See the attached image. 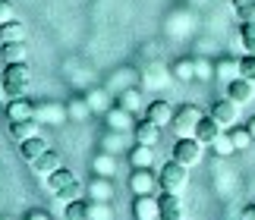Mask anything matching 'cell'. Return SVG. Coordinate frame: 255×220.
<instances>
[{"label": "cell", "mask_w": 255, "mask_h": 220, "mask_svg": "<svg viewBox=\"0 0 255 220\" xmlns=\"http://www.w3.org/2000/svg\"><path fill=\"white\" fill-rule=\"evenodd\" d=\"M189 167H183L180 161H167L158 173V183H161V192H170V195H183L186 183H189Z\"/></svg>", "instance_id": "1"}, {"label": "cell", "mask_w": 255, "mask_h": 220, "mask_svg": "<svg viewBox=\"0 0 255 220\" xmlns=\"http://www.w3.org/2000/svg\"><path fill=\"white\" fill-rule=\"evenodd\" d=\"M3 79H6L9 98H25L28 88H32V69H28V63H6Z\"/></svg>", "instance_id": "2"}, {"label": "cell", "mask_w": 255, "mask_h": 220, "mask_svg": "<svg viewBox=\"0 0 255 220\" xmlns=\"http://www.w3.org/2000/svg\"><path fill=\"white\" fill-rule=\"evenodd\" d=\"M205 113L195 104H180L176 107V113H173V132H176V138H186V135H195V126H199V119H202Z\"/></svg>", "instance_id": "3"}, {"label": "cell", "mask_w": 255, "mask_h": 220, "mask_svg": "<svg viewBox=\"0 0 255 220\" xmlns=\"http://www.w3.org/2000/svg\"><path fill=\"white\" fill-rule=\"evenodd\" d=\"M202 154H205V145H202L195 135L176 138V145H173V161H180L183 167H195V164L202 161Z\"/></svg>", "instance_id": "4"}, {"label": "cell", "mask_w": 255, "mask_h": 220, "mask_svg": "<svg viewBox=\"0 0 255 220\" xmlns=\"http://www.w3.org/2000/svg\"><path fill=\"white\" fill-rule=\"evenodd\" d=\"M66 116H70V113H66V104H57V101H41V104H35V119H38L41 126H60Z\"/></svg>", "instance_id": "5"}, {"label": "cell", "mask_w": 255, "mask_h": 220, "mask_svg": "<svg viewBox=\"0 0 255 220\" xmlns=\"http://www.w3.org/2000/svg\"><path fill=\"white\" fill-rule=\"evenodd\" d=\"M208 116L218 119L221 129H230V126H237V119H240V104H233L230 98H224V101H214L211 110H208Z\"/></svg>", "instance_id": "6"}, {"label": "cell", "mask_w": 255, "mask_h": 220, "mask_svg": "<svg viewBox=\"0 0 255 220\" xmlns=\"http://www.w3.org/2000/svg\"><path fill=\"white\" fill-rule=\"evenodd\" d=\"M129 189H132V195H154L161 189V183H158V176L151 173V167H145V170H132Z\"/></svg>", "instance_id": "7"}, {"label": "cell", "mask_w": 255, "mask_h": 220, "mask_svg": "<svg viewBox=\"0 0 255 220\" xmlns=\"http://www.w3.org/2000/svg\"><path fill=\"white\" fill-rule=\"evenodd\" d=\"M132 217L135 220H161L158 195H135L132 198Z\"/></svg>", "instance_id": "8"}, {"label": "cell", "mask_w": 255, "mask_h": 220, "mask_svg": "<svg viewBox=\"0 0 255 220\" xmlns=\"http://www.w3.org/2000/svg\"><path fill=\"white\" fill-rule=\"evenodd\" d=\"M227 98H230V101L233 104H249L252 101V98H255V82H249V79H233V82H227Z\"/></svg>", "instance_id": "9"}, {"label": "cell", "mask_w": 255, "mask_h": 220, "mask_svg": "<svg viewBox=\"0 0 255 220\" xmlns=\"http://www.w3.org/2000/svg\"><path fill=\"white\" fill-rule=\"evenodd\" d=\"M107 126H111L114 132H132V129H135L132 110H126V107H107Z\"/></svg>", "instance_id": "10"}, {"label": "cell", "mask_w": 255, "mask_h": 220, "mask_svg": "<svg viewBox=\"0 0 255 220\" xmlns=\"http://www.w3.org/2000/svg\"><path fill=\"white\" fill-rule=\"evenodd\" d=\"M35 116V104L28 98H9L6 101V119L9 123H19V119H32Z\"/></svg>", "instance_id": "11"}, {"label": "cell", "mask_w": 255, "mask_h": 220, "mask_svg": "<svg viewBox=\"0 0 255 220\" xmlns=\"http://www.w3.org/2000/svg\"><path fill=\"white\" fill-rule=\"evenodd\" d=\"M132 135H135V142L139 145H158V138H161V126L158 123H151L148 116L145 119H139V123H135V129H132Z\"/></svg>", "instance_id": "12"}, {"label": "cell", "mask_w": 255, "mask_h": 220, "mask_svg": "<svg viewBox=\"0 0 255 220\" xmlns=\"http://www.w3.org/2000/svg\"><path fill=\"white\" fill-rule=\"evenodd\" d=\"M173 113H176V110H173L167 101H161V98H158V101H151L148 107H145V116H148L151 123H158L161 129L173 123Z\"/></svg>", "instance_id": "13"}, {"label": "cell", "mask_w": 255, "mask_h": 220, "mask_svg": "<svg viewBox=\"0 0 255 220\" xmlns=\"http://www.w3.org/2000/svg\"><path fill=\"white\" fill-rule=\"evenodd\" d=\"M32 135H41V123L32 116V119H19V123H9V138L19 145V142H25V138H32Z\"/></svg>", "instance_id": "14"}, {"label": "cell", "mask_w": 255, "mask_h": 220, "mask_svg": "<svg viewBox=\"0 0 255 220\" xmlns=\"http://www.w3.org/2000/svg\"><path fill=\"white\" fill-rule=\"evenodd\" d=\"M158 202H161V220H183V202H180V195L161 192Z\"/></svg>", "instance_id": "15"}, {"label": "cell", "mask_w": 255, "mask_h": 220, "mask_svg": "<svg viewBox=\"0 0 255 220\" xmlns=\"http://www.w3.org/2000/svg\"><path fill=\"white\" fill-rule=\"evenodd\" d=\"M60 167H63L60 154H57V151H51V148H47V151H44L41 157H35V161H32V170H35L38 176H51L54 170H60Z\"/></svg>", "instance_id": "16"}, {"label": "cell", "mask_w": 255, "mask_h": 220, "mask_svg": "<svg viewBox=\"0 0 255 220\" xmlns=\"http://www.w3.org/2000/svg\"><path fill=\"white\" fill-rule=\"evenodd\" d=\"M214 76H218L221 82H233V79H240V76H243L240 60H237V57H221L218 63H214Z\"/></svg>", "instance_id": "17"}, {"label": "cell", "mask_w": 255, "mask_h": 220, "mask_svg": "<svg viewBox=\"0 0 255 220\" xmlns=\"http://www.w3.org/2000/svg\"><path fill=\"white\" fill-rule=\"evenodd\" d=\"M111 198H114L111 176H98L88 183V202H111Z\"/></svg>", "instance_id": "18"}, {"label": "cell", "mask_w": 255, "mask_h": 220, "mask_svg": "<svg viewBox=\"0 0 255 220\" xmlns=\"http://www.w3.org/2000/svg\"><path fill=\"white\" fill-rule=\"evenodd\" d=\"M221 132H224L221 123H218V119H211V116H202V119H199V126H195V138H199L202 145H211Z\"/></svg>", "instance_id": "19"}, {"label": "cell", "mask_w": 255, "mask_h": 220, "mask_svg": "<svg viewBox=\"0 0 255 220\" xmlns=\"http://www.w3.org/2000/svg\"><path fill=\"white\" fill-rule=\"evenodd\" d=\"M47 151V142L41 135H32V138H25V142H19V154H22V161H28L32 164L35 157H41Z\"/></svg>", "instance_id": "20"}, {"label": "cell", "mask_w": 255, "mask_h": 220, "mask_svg": "<svg viewBox=\"0 0 255 220\" xmlns=\"http://www.w3.org/2000/svg\"><path fill=\"white\" fill-rule=\"evenodd\" d=\"M0 57H3L6 63H25L28 47H25V41H6V44H0Z\"/></svg>", "instance_id": "21"}, {"label": "cell", "mask_w": 255, "mask_h": 220, "mask_svg": "<svg viewBox=\"0 0 255 220\" xmlns=\"http://www.w3.org/2000/svg\"><path fill=\"white\" fill-rule=\"evenodd\" d=\"M25 35H28V28L19 22V19H9V22L0 25V44H6V41H25Z\"/></svg>", "instance_id": "22"}, {"label": "cell", "mask_w": 255, "mask_h": 220, "mask_svg": "<svg viewBox=\"0 0 255 220\" xmlns=\"http://www.w3.org/2000/svg\"><path fill=\"white\" fill-rule=\"evenodd\" d=\"M73 179H76V176H73V170L60 167V170H54L51 176H44V186L51 189V192H60V189H66V186L73 183Z\"/></svg>", "instance_id": "23"}, {"label": "cell", "mask_w": 255, "mask_h": 220, "mask_svg": "<svg viewBox=\"0 0 255 220\" xmlns=\"http://www.w3.org/2000/svg\"><path fill=\"white\" fill-rule=\"evenodd\" d=\"M151 161H154L151 145H135L132 151H129V164H132V170H145V167H151Z\"/></svg>", "instance_id": "24"}, {"label": "cell", "mask_w": 255, "mask_h": 220, "mask_svg": "<svg viewBox=\"0 0 255 220\" xmlns=\"http://www.w3.org/2000/svg\"><path fill=\"white\" fill-rule=\"evenodd\" d=\"M85 192L82 189V183L79 179H73L66 189H60V192H54V198H57V205H73V202H79V195Z\"/></svg>", "instance_id": "25"}, {"label": "cell", "mask_w": 255, "mask_h": 220, "mask_svg": "<svg viewBox=\"0 0 255 220\" xmlns=\"http://www.w3.org/2000/svg\"><path fill=\"white\" fill-rule=\"evenodd\" d=\"M170 73H173L176 82H192V79H195V60H186V57H183V60H176Z\"/></svg>", "instance_id": "26"}, {"label": "cell", "mask_w": 255, "mask_h": 220, "mask_svg": "<svg viewBox=\"0 0 255 220\" xmlns=\"http://www.w3.org/2000/svg\"><path fill=\"white\" fill-rule=\"evenodd\" d=\"M92 167H95V173L98 176H114L117 173V161H114V154H95V161H92Z\"/></svg>", "instance_id": "27"}, {"label": "cell", "mask_w": 255, "mask_h": 220, "mask_svg": "<svg viewBox=\"0 0 255 220\" xmlns=\"http://www.w3.org/2000/svg\"><path fill=\"white\" fill-rule=\"evenodd\" d=\"M240 44H243L246 54H255V19L240 22Z\"/></svg>", "instance_id": "28"}, {"label": "cell", "mask_w": 255, "mask_h": 220, "mask_svg": "<svg viewBox=\"0 0 255 220\" xmlns=\"http://www.w3.org/2000/svg\"><path fill=\"white\" fill-rule=\"evenodd\" d=\"M211 151L214 154H221V157H230V154H237V148H233V138H230V132H221L218 138L211 142Z\"/></svg>", "instance_id": "29"}, {"label": "cell", "mask_w": 255, "mask_h": 220, "mask_svg": "<svg viewBox=\"0 0 255 220\" xmlns=\"http://www.w3.org/2000/svg\"><path fill=\"white\" fill-rule=\"evenodd\" d=\"M230 3H233V13H237L240 22L255 19V0H230Z\"/></svg>", "instance_id": "30"}, {"label": "cell", "mask_w": 255, "mask_h": 220, "mask_svg": "<svg viewBox=\"0 0 255 220\" xmlns=\"http://www.w3.org/2000/svg\"><path fill=\"white\" fill-rule=\"evenodd\" d=\"M230 138H233V148H237V151H246V148L255 142L252 132H249V126H243V129H230Z\"/></svg>", "instance_id": "31"}, {"label": "cell", "mask_w": 255, "mask_h": 220, "mask_svg": "<svg viewBox=\"0 0 255 220\" xmlns=\"http://www.w3.org/2000/svg\"><path fill=\"white\" fill-rule=\"evenodd\" d=\"M88 220H111V205L107 202H88Z\"/></svg>", "instance_id": "32"}, {"label": "cell", "mask_w": 255, "mask_h": 220, "mask_svg": "<svg viewBox=\"0 0 255 220\" xmlns=\"http://www.w3.org/2000/svg\"><path fill=\"white\" fill-rule=\"evenodd\" d=\"M66 113H70V116H76V119H85L88 113H92V104H88V101H82V98H76V101H70V104H66Z\"/></svg>", "instance_id": "33"}, {"label": "cell", "mask_w": 255, "mask_h": 220, "mask_svg": "<svg viewBox=\"0 0 255 220\" xmlns=\"http://www.w3.org/2000/svg\"><path fill=\"white\" fill-rule=\"evenodd\" d=\"M66 220H88V205H82V202L66 205Z\"/></svg>", "instance_id": "34"}, {"label": "cell", "mask_w": 255, "mask_h": 220, "mask_svg": "<svg viewBox=\"0 0 255 220\" xmlns=\"http://www.w3.org/2000/svg\"><path fill=\"white\" fill-rule=\"evenodd\" d=\"M240 69H243V79H249V82H255V54H246L240 60Z\"/></svg>", "instance_id": "35"}, {"label": "cell", "mask_w": 255, "mask_h": 220, "mask_svg": "<svg viewBox=\"0 0 255 220\" xmlns=\"http://www.w3.org/2000/svg\"><path fill=\"white\" fill-rule=\"evenodd\" d=\"M139 104H142V95H139V92H126V95L120 98V107L132 110V113H135V110H139Z\"/></svg>", "instance_id": "36"}, {"label": "cell", "mask_w": 255, "mask_h": 220, "mask_svg": "<svg viewBox=\"0 0 255 220\" xmlns=\"http://www.w3.org/2000/svg\"><path fill=\"white\" fill-rule=\"evenodd\" d=\"M208 76H211L208 63H202V60H195V79H208Z\"/></svg>", "instance_id": "37"}, {"label": "cell", "mask_w": 255, "mask_h": 220, "mask_svg": "<svg viewBox=\"0 0 255 220\" xmlns=\"http://www.w3.org/2000/svg\"><path fill=\"white\" fill-rule=\"evenodd\" d=\"M9 19H13V9H9V3L3 0V3H0V25H3V22H9Z\"/></svg>", "instance_id": "38"}, {"label": "cell", "mask_w": 255, "mask_h": 220, "mask_svg": "<svg viewBox=\"0 0 255 220\" xmlns=\"http://www.w3.org/2000/svg\"><path fill=\"white\" fill-rule=\"evenodd\" d=\"M9 101V92H6V79H3V73H0V104H6Z\"/></svg>", "instance_id": "39"}, {"label": "cell", "mask_w": 255, "mask_h": 220, "mask_svg": "<svg viewBox=\"0 0 255 220\" xmlns=\"http://www.w3.org/2000/svg\"><path fill=\"white\" fill-rule=\"evenodd\" d=\"M240 220H255V205H249V208H243V214H240Z\"/></svg>", "instance_id": "40"}, {"label": "cell", "mask_w": 255, "mask_h": 220, "mask_svg": "<svg viewBox=\"0 0 255 220\" xmlns=\"http://www.w3.org/2000/svg\"><path fill=\"white\" fill-rule=\"evenodd\" d=\"M25 220H51L44 211H32V214H25Z\"/></svg>", "instance_id": "41"}, {"label": "cell", "mask_w": 255, "mask_h": 220, "mask_svg": "<svg viewBox=\"0 0 255 220\" xmlns=\"http://www.w3.org/2000/svg\"><path fill=\"white\" fill-rule=\"evenodd\" d=\"M246 126H249V132H252V138H255V116L249 119V123H246Z\"/></svg>", "instance_id": "42"}, {"label": "cell", "mask_w": 255, "mask_h": 220, "mask_svg": "<svg viewBox=\"0 0 255 220\" xmlns=\"http://www.w3.org/2000/svg\"><path fill=\"white\" fill-rule=\"evenodd\" d=\"M0 220H13V217H0Z\"/></svg>", "instance_id": "43"}, {"label": "cell", "mask_w": 255, "mask_h": 220, "mask_svg": "<svg viewBox=\"0 0 255 220\" xmlns=\"http://www.w3.org/2000/svg\"><path fill=\"white\" fill-rule=\"evenodd\" d=\"M0 3H3V0H0Z\"/></svg>", "instance_id": "44"}]
</instances>
